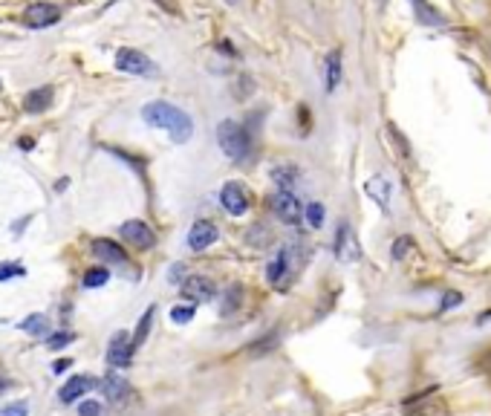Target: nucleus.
<instances>
[{
  "label": "nucleus",
  "instance_id": "nucleus-29",
  "mask_svg": "<svg viewBox=\"0 0 491 416\" xmlns=\"http://www.w3.org/2000/svg\"><path fill=\"white\" fill-rule=\"evenodd\" d=\"M0 416H29V405L26 402H12L0 410Z\"/></svg>",
  "mask_w": 491,
  "mask_h": 416
},
{
  "label": "nucleus",
  "instance_id": "nucleus-30",
  "mask_svg": "<svg viewBox=\"0 0 491 416\" xmlns=\"http://www.w3.org/2000/svg\"><path fill=\"white\" fill-rule=\"evenodd\" d=\"M21 275H23V266H18V263H6V266H0V280L21 278Z\"/></svg>",
  "mask_w": 491,
  "mask_h": 416
},
{
  "label": "nucleus",
  "instance_id": "nucleus-3",
  "mask_svg": "<svg viewBox=\"0 0 491 416\" xmlns=\"http://www.w3.org/2000/svg\"><path fill=\"white\" fill-rule=\"evenodd\" d=\"M116 70L127 72V76H145V79H156L159 76V67L151 61V58H147L145 52H139V50H130V47L118 50Z\"/></svg>",
  "mask_w": 491,
  "mask_h": 416
},
{
  "label": "nucleus",
  "instance_id": "nucleus-32",
  "mask_svg": "<svg viewBox=\"0 0 491 416\" xmlns=\"http://www.w3.org/2000/svg\"><path fill=\"white\" fill-rule=\"evenodd\" d=\"M410 3H413L416 14H419L422 21H430V14H434V12H428V0H410Z\"/></svg>",
  "mask_w": 491,
  "mask_h": 416
},
{
  "label": "nucleus",
  "instance_id": "nucleus-11",
  "mask_svg": "<svg viewBox=\"0 0 491 416\" xmlns=\"http://www.w3.org/2000/svg\"><path fill=\"white\" fill-rule=\"evenodd\" d=\"M130 359H133V344H130V335H127V333L113 335L110 347H107V364L122 370V367H127V364H130Z\"/></svg>",
  "mask_w": 491,
  "mask_h": 416
},
{
  "label": "nucleus",
  "instance_id": "nucleus-26",
  "mask_svg": "<svg viewBox=\"0 0 491 416\" xmlns=\"http://www.w3.org/2000/svg\"><path fill=\"white\" fill-rule=\"evenodd\" d=\"M194 318V306H174L171 309V321L174 324H188Z\"/></svg>",
  "mask_w": 491,
  "mask_h": 416
},
{
  "label": "nucleus",
  "instance_id": "nucleus-37",
  "mask_svg": "<svg viewBox=\"0 0 491 416\" xmlns=\"http://www.w3.org/2000/svg\"><path fill=\"white\" fill-rule=\"evenodd\" d=\"M226 3H237V0H226Z\"/></svg>",
  "mask_w": 491,
  "mask_h": 416
},
{
  "label": "nucleus",
  "instance_id": "nucleus-8",
  "mask_svg": "<svg viewBox=\"0 0 491 416\" xmlns=\"http://www.w3.org/2000/svg\"><path fill=\"white\" fill-rule=\"evenodd\" d=\"M122 237L130 243V246H136V249H151L154 243H156V237H154V231H151V226L147 222H142V220H127V222H122Z\"/></svg>",
  "mask_w": 491,
  "mask_h": 416
},
{
  "label": "nucleus",
  "instance_id": "nucleus-7",
  "mask_svg": "<svg viewBox=\"0 0 491 416\" xmlns=\"http://www.w3.org/2000/svg\"><path fill=\"white\" fill-rule=\"evenodd\" d=\"M220 202L222 208L231 214V217H243L249 211V197H246V191L240 183H226L220 191Z\"/></svg>",
  "mask_w": 491,
  "mask_h": 416
},
{
  "label": "nucleus",
  "instance_id": "nucleus-18",
  "mask_svg": "<svg viewBox=\"0 0 491 416\" xmlns=\"http://www.w3.org/2000/svg\"><path fill=\"white\" fill-rule=\"evenodd\" d=\"M297 176H301V171H297L295 165H278V168H272V180H275L278 191H292L295 183H297Z\"/></svg>",
  "mask_w": 491,
  "mask_h": 416
},
{
  "label": "nucleus",
  "instance_id": "nucleus-19",
  "mask_svg": "<svg viewBox=\"0 0 491 416\" xmlns=\"http://www.w3.org/2000/svg\"><path fill=\"white\" fill-rule=\"evenodd\" d=\"M289 275V260H286V251H280V255L269 263V269H266V278H269L272 287H280V280Z\"/></svg>",
  "mask_w": 491,
  "mask_h": 416
},
{
  "label": "nucleus",
  "instance_id": "nucleus-23",
  "mask_svg": "<svg viewBox=\"0 0 491 416\" xmlns=\"http://www.w3.org/2000/svg\"><path fill=\"white\" fill-rule=\"evenodd\" d=\"M413 251V237H408V234H401V237H396L393 240V246H390V255H393V260H405L408 255Z\"/></svg>",
  "mask_w": 491,
  "mask_h": 416
},
{
  "label": "nucleus",
  "instance_id": "nucleus-6",
  "mask_svg": "<svg viewBox=\"0 0 491 416\" xmlns=\"http://www.w3.org/2000/svg\"><path fill=\"white\" fill-rule=\"evenodd\" d=\"M58 18H61V9L52 6V3H43V0H38V3H29L26 12H23V23L29 29H47V26L58 23Z\"/></svg>",
  "mask_w": 491,
  "mask_h": 416
},
{
  "label": "nucleus",
  "instance_id": "nucleus-34",
  "mask_svg": "<svg viewBox=\"0 0 491 416\" xmlns=\"http://www.w3.org/2000/svg\"><path fill=\"white\" fill-rule=\"evenodd\" d=\"M18 147H21V151H32V147H35V139H32V136H23V139L18 142Z\"/></svg>",
  "mask_w": 491,
  "mask_h": 416
},
{
  "label": "nucleus",
  "instance_id": "nucleus-14",
  "mask_svg": "<svg viewBox=\"0 0 491 416\" xmlns=\"http://www.w3.org/2000/svg\"><path fill=\"white\" fill-rule=\"evenodd\" d=\"M93 379L90 376H72L67 384H64V388H61V393H58V396H61V402L64 405H70V402H76V399H81L87 391H90L93 388Z\"/></svg>",
  "mask_w": 491,
  "mask_h": 416
},
{
  "label": "nucleus",
  "instance_id": "nucleus-36",
  "mask_svg": "<svg viewBox=\"0 0 491 416\" xmlns=\"http://www.w3.org/2000/svg\"><path fill=\"white\" fill-rule=\"evenodd\" d=\"M3 391H6V382H3V379H0V393H3Z\"/></svg>",
  "mask_w": 491,
  "mask_h": 416
},
{
  "label": "nucleus",
  "instance_id": "nucleus-9",
  "mask_svg": "<svg viewBox=\"0 0 491 416\" xmlns=\"http://www.w3.org/2000/svg\"><path fill=\"white\" fill-rule=\"evenodd\" d=\"M101 393L107 396V402H113V405H125L127 399H130V382L122 376V373H107L101 379Z\"/></svg>",
  "mask_w": 491,
  "mask_h": 416
},
{
  "label": "nucleus",
  "instance_id": "nucleus-17",
  "mask_svg": "<svg viewBox=\"0 0 491 416\" xmlns=\"http://www.w3.org/2000/svg\"><path fill=\"white\" fill-rule=\"evenodd\" d=\"M52 104V87H38V90L26 93L23 98V110L26 113H43Z\"/></svg>",
  "mask_w": 491,
  "mask_h": 416
},
{
  "label": "nucleus",
  "instance_id": "nucleus-27",
  "mask_svg": "<svg viewBox=\"0 0 491 416\" xmlns=\"http://www.w3.org/2000/svg\"><path fill=\"white\" fill-rule=\"evenodd\" d=\"M79 416H104V408L96 399H87V402L79 405Z\"/></svg>",
  "mask_w": 491,
  "mask_h": 416
},
{
  "label": "nucleus",
  "instance_id": "nucleus-16",
  "mask_svg": "<svg viewBox=\"0 0 491 416\" xmlns=\"http://www.w3.org/2000/svg\"><path fill=\"white\" fill-rule=\"evenodd\" d=\"M341 81V50H333L330 55H326V61H324V87H326V93H333L335 87Z\"/></svg>",
  "mask_w": 491,
  "mask_h": 416
},
{
  "label": "nucleus",
  "instance_id": "nucleus-13",
  "mask_svg": "<svg viewBox=\"0 0 491 416\" xmlns=\"http://www.w3.org/2000/svg\"><path fill=\"white\" fill-rule=\"evenodd\" d=\"M93 251H96V258L107 260V263H125L127 260L125 249L118 246L116 240H107V237H98V240H93Z\"/></svg>",
  "mask_w": 491,
  "mask_h": 416
},
{
  "label": "nucleus",
  "instance_id": "nucleus-20",
  "mask_svg": "<svg viewBox=\"0 0 491 416\" xmlns=\"http://www.w3.org/2000/svg\"><path fill=\"white\" fill-rule=\"evenodd\" d=\"M21 330H26V333H32V335H50V324H47V315H41V312H35V315H29V318H23V324H21Z\"/></svg>",
  "mask_w": 491,
  "mask_h": 416
},
{
  "label": "nucleus",
  "instance_id": "nucleus-10",
  "mask_svg": "<svg viewBox=\"0 0 491 416\" xmlns=\"http://www.w3.org/2000/svg\"><path fill=\"white\" fill-rule=\"evenodd\" d=\"M214 240H217V226L211 220H197L188 231V249L191 251H205Z\"/></svg>",
  "mask_w": 491,
  "mask_h": 416
},
{
  "label": "nucleus",
  "instance_id": "nucleus-2",
  "mask_svg": "<svg viewBox=\"0 0 491 416\" xmlns=\"http://www.w3.org/2000/svg\"><path fill=\"white\" fill-rule=\"evenodd\" d=\"M217 145L220 151L226 154L229 159L234 162H246L251 156V139L240 122H234V118H226V122H220L217 127Z\"/></svg>",
  "mask_w": 491,
  "mask_h": 416
},
{
  "label": "nucleus",
  "instance_id": "nucleus-4",
  "mask_svg": "<svg viewBox=\"0 0 491 416\" xmlns=\"http://www.w3.org/2000/svg\"><path fill=\"white\" fill-rule=\"evenodd\" d=\"M180 289H182V298L194 301V304H205V301H211L214 295H217V284H214L211 278H205V275L185 278L182 284H180Z\"/></svg>",
  "mask_w": 491,
  "mask_h": 416
},
{
  "label": "nucleus",
  "instance_id": "nucleus-24",
  "mask_svg": "<svg viewBox=\"0 0 491 416\" xmlns=\"http://www.w3.org/2000/svg\"><path fill=\"white\" fill-rule=\"evenodd\" d=\"M304 217H306V222H309L312 229H321L324 226V205L321 202H309L304 208Z\"/></svg>",
  "mask_w": 491,
  "mask_h": 416
},
{
  "label": "nucleus",
  "instance_id": "nucleus-15",
  "mask_svg": "<svg viewBox=\"0 0 491 416\" xmlns=\"http://www.w3.org/2000/svg\"><path fill=\"white\" fill-rule=\"evenodd\" d=\"M364 191H367L370 200H376V205L382 208V211L390 208V183L384 180V176H373V180L364 185Z\"/></svg>",
  "mask_w": 491,
  "mask_h": 416
},
{
  "label": "nucleus",
  "instance_id": "nucleus-31",
  "mask_svg": "<svg viewBox=\"0 0 491 416\" xmlns=\"http://www.w3.org/2000/svg\"><path fill=\"white\" fill-rule=\"evenodd\" d=\"M240 295H243V289L240 287H234V289H229V304L226 306H222V312H231V306L237 309V306H240Z\"/></svg>",
  "mask_w": 491,
  "mask_h": 416
},
{
  "label": "nucleus",
  "instance_id": "nucleus-25",
  "mask_svg": "<svg viewBox=\"0 0 491 416\" xmlns=\"http://www.w3.org/2000/svg\"><path fill=\"white\" fill-rule=\"evenodd\" d=\"M72 341H76V333H50V335H47V344H50L52 350H61V347L72 344Z\"/></svg>",
  "mask_w": 491,
  "mask_h": 416
},
{
  "label": "nucleus",
  "instance_id": "nucleus-33",
  "mask_svg": "<svg viewBox=\"0 0 491 416\" xmlns=\"http://www.w3.org/2000/svg\"><path fill=\"white\" fill-rule=\"evenodd\" d=\"M182 275H185V266H182V263H176L174 269H171V284H182V280H185Z\"/></svg>",
  "mask_w": 491,
  "mask_h": 416
},
{
  "label": "nucleus",
  "instance_id": "nucleus-12",
  "mask_svg": "<svg viewBox=\"0 0 491 416\" xmlns=\"http://www.w3.org/2000/svg\"><path fill=\"white\" fill-rule=\"evenodd\" d=\"M335 255L341 260H355L359 258V243H355V234L347 222H341L338 226V234H335Z\"/></svg>",
  "mask_w": 491,
  "mask_h": 416
},
{
  "label": "nucleus",
  "instance_id": "nucleus-5",
  "mask_svg": "<svg viewBox=\"0 0 491 416\" xmlns=\"http://www.w3.org/2000/svg\"><path fill=\"white\" fill-rule=\"evenodd\" d=\"M272 205H275V214L280 217V222H286V226H297V222L304 220V205L292 191H278Z\"/></svg>",
  "mask_w": 491,
  "mask_h": 416
},
{
  "label": "nucleus",
  "instance_id": "nucleus-1",
  "mask_svg": "<svg viewBox=\"0 0 491 416\" xmlns=\"http://www.w3.org/2000/svg\"><path fill=\"white\" fill-rule=\"evenodd\" d=\"M142 118L151 127L168 130L176 145H185L191 136H194V122H191V116L176 107V104H171V101H162V98L159 101H147L142 107Z\"/></svg>",
  "mask_w": 491,
  "mask_h": 416
},
{
  "label": "nucleus",
  "instance_id": "nucleus-22",
  "mask_svg": "<svg viewBox=\"0 0 491 416\" xmlns=\"http://www.w3.org/2000/svg\"><path fill=\"white\" fill-rule=\"evenodd\" d=\"M107 280H110V272L104 269V266H96V269H90V272L84 275V280H81V284H84L87 289H96V287H104V284H107Z\"/></svg>",
  "mask_w": 491,
  "mask_h": 416
},
{
  "label": "nucleus",
  "instance_id": "nucleus-21",
  "mask_svg": "<svg viewBox=\"0 0 491 416\" xmlns=\"http://www.w3.org/2000/svg\"><path fill=\"white\" fill-rule=\"evenodd\" d=\"M151 321H154V306H151V309H145V315L139 318V326H136V333H133V338H130L133 350H136V347H142V341L147 338V333H151Z\"/></svg>",
  "mask_w": 491,
  "mask_h": 416
},
{
  "label": "nucleus",
  "instance_id": "nucleus-28",
  "mask_svg": "<svg viewBox=\"0 0 491 416\" xmlns=\"http://www.w3.org/2000/svg\"><path fill=\"white\" fill-rule=\"evenodd\" d=\"M463 304V292H445L442 295V304H439V312H448L454 306Z\"/></svg>",
  "mask_w": 491,
  "mask_h": 416
},
{
  "label": "nucleus",
  "instance_id": "nucleus-35",
  "mask_svg": "<svg viewBox=\"0 0 491 416\" xmlns=\"http://www.w3.org/2000/svg\"><path fill=\"white\" fill-rule=\"evenodd\" d=\"M67 367H72V362H70V359H61V362H55V364H52V370H55V373H64Z\"/></svg>",
  "mask_w": 491,
  "mask_h": 416
}]
</instances>
